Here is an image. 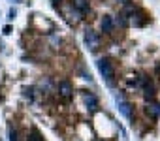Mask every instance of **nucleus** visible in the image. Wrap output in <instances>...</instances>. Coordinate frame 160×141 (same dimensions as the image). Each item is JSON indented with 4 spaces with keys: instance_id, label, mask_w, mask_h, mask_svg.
Returning <instances> with one entry per match:
<instances>
[{
    "instance_id": "nucleus-1",
    "label": "nucleus",
    "mask_w": 160,
    "mask_h": 141,
    "mask_svg": "<svg viewBox=\"0 0 160 141\" xmlns=\"http://www.w3.org/2000/svg\"><path fill=\"white\" fill-rule=\"evenodd\" d=\"M96 68H98L100 75L106 79V83H108L109 87H113V83H115V70H113L111 60H109V58H98V60H96Z\"/></svg>"
},
{
    "instance_id": "nucleus-2",
    "label": "nucleus",
    "mask_w": 160,
    "mask_h": 141,
    "mask_svg": "<svg viewBox=\"0 0 160 141\" xmlns=\"http://www.w3.org/2000/svg\"><path fill=\"white\" fill-rule=\"evenodd\" d=\"M115 102H117V109H119V113H121L124 119L132 120V105H130V102H126L122 94H115Z\"/></svg>"
},
{
    "instance_id": "nucleus-3",
    "label": "nucleus",
    "mask_w": 160,
    "mask_h": 141,
    "mask_svg": "<svg viewBox=\"0 0 160 141\" xmlns=\"http://www.w3.org/2000/svg\"><path fill=\"white\" fill-rule=\"evenodd\" d=\"M83 41H85V47L89 49V51H96L98 47H100V36L94 32V30H85V38H83Z\"/></svg>"
},
{
    "instance_id": "nucleus-4",
    "label": "nucleus",
    "mask_w": 160,
    "mask_h": 141,
    "mask_svg": "<svg viewBox=\"0 0 160 141\" xmlns=\"http://www.w3.org/2000/svg\"><path fill=\"white\" fill-rule=\"evenodd\" d=\"M124 19H126V25H132V27H143L147 23V17L134 8H130V17L124 15Z\"/></svg>"
},
{
    "instance_id": "nucleus-5",
    "label": "nucleus",
    "mask_w": 160,
    "mask_h": 141,
    "mask_svg": "<svg viewBox=\"0 0 160 141\" xmlns=\"http://www.w3.org/2000/svg\"><path fill=\"white\" fill-rule=\"evenodd\" d=\"M72 8L77 12V15H85L89 13V0H72Z\"/></svg>"
},
{
    "instance_id": "nucleus-6",
    "label": "nucleus",
    "mask_w": 160,
    "mask_h": 141,
    "mask_svg": "<svg viewBox=\"0 0 160 141\" xmlns=\"http://www.w3.org/2000/svg\"><path fill=\"white\" fill-rule=\"evenodd\" d=\"M113 27H115L113 17H111V15H104V19H102V32L111 34V32H113Z\"/></svg>"
},
{
    "instance_id": "nucleus-7",
    "label": "nucleus",
    "mask_w": 160,
    "mask_h": 141,
    "mask_svg": "<svg viewBox=\"0 0 160 141\" xmlns=\"http://www.w3.org/2000/svg\"><path fill=\"white\" fill-rule=\"evenodd\" d=\"M58 92H60L62 98H70V96L73 94V87H72L68 81H62V83L58 85Z\"/></svg>"
},
{
    "instance_id": "nucleus-8",
    "label": "nucleus",
    "mask_w": 160,
    "mask_h": 141,
    "mask_svg": "<svg viewBox=\"0 0 160 141\" xmlns=\"http://www.w3.org/2000/svg\"><path fill=\"white\" fill-rule=\"evenodd\" d=\"M141 83H143V90H145L143 94H145V98H147V100H152V98H154V87H152V83H149V81L143 79V77H141Z\"/></svg>"
},
{
    "instance_id": "nucleus-9",
    "label": "nucleus",
    "mask_w": 160,
    "mask_h": 141,
    "mask_svg": "<svg viewBox=\"0 0 160 141\" xmlns=\"http://www.w3.org/2000/svg\"><path fill=\"white\" fill-rule=\"evenodd\" d=\"M147 115H151L152 119H156V117H160V104H154V102H151V104H147Z\"/></svg>"
},
{
    "instance_id": "nucleus-10",
    "label": "nucleus",
    "mask_w": 160,
    "mask_h": 141,
    "mask_svg": "<svg viewBox=\"0 0 160 141\" xmlns=\"http://www.w3.org/2000/svg\"><path fill=\"white\" fill-rule=\"evenodd\" d=\"M83 98H85V104H87V107H89V109H92V111H94V109L98 107V100H96L91 92H85V94H83Z\"/></svg>"
},
{
    "instance_id": "nucleus-11",
    "label": "nucleus",
    "mask_w": 160,
    "mask_h": 141,
    "mask_svg": "<svg viewBox=\"0 0 160 141\" xmlns=\"http://www.w3.org/2000/svg\"><path fill=\"white\" fill-rule=\"evenodd\" d=\"M28 141H43V137L40 135L38 130H30V135H28Z\"/></svg>"
},
{
    "instance_id": "nucleus-12",
    "label": "nucleus",
    "mask_w": 160,
    "mask_h": 141,
    "mask_svg": "<svg viewBox=\"0 0 160 141\" xmlns=\"http://www.w3.org/2000/svg\"><path fill=\"white\" fill-rule=\"evenodd\" d=\"M25 98H28V100L34 98V89H32V87H30V89H25Z\"/></svg>"
},
{
    "instance_id": "nucleus-13",
    "label": "nucleus",
    "mask_w": 160,
    "mask_h": 141,
    "mask_svg": "<svg viewBox=\"0 0 160 141\" xmlns=\"http://www.w3.org/2000/svg\"><path fill=\"white\" fill-rule=\"evenodd\" d=\"M10 141H17V132L13 128H10Z\"/></svg>"
},
{
    "instance_id": "nucleus-14",
    "label": "nucleus",
    "mask_w": 160,
    "mask_h": 141,
    "mask_svg": "<svg viewBox=\"0 0 160 141\" xmlns=\"http://www.w3.org/2000/svg\"><path fill=\"white\" fill-rule=\"evenodd\" d=\"M15 15H17V13H15V10H10V19H13Z\"/></svg>"
},
{
    "instance_id": "nucleus-15",
    "label": "nucleus",
    "mask_w": 160,
    "mask_h": 141,
    "mask_svg": "<svg viewBox=\"0 0 160 141\" xmlns=\"http://www.w3.org/2000/svg\"><path fill=\"white\" fill-rule=\"evenodd\" d=\"M115 2H121V4H126V2H128V0H115Z\"/></svg>"
},
{
    "instance_id": "nucleus-16",
    "label": "nucleus",
    "mask_w": 160,
    "mask_h": 141,
    "mask_svg": "<svg viewBox=\"0 0 160 141\" xmlns=\"http://www.w3.org/2000/svg\"><path fill=\"white\" fill-rule=\"evenodd\" d=\"M51 2H53V4H60V2H62V0H51Z\"/></svg>"
},
{
    "instance_id": "nucleus-17",
    "label": "nucleus",
    "mask_w": 160,
    "mask_h": 141,
    "mask_svg": "<svg viewBox=\"0 0 160 141\" xmlns=\"http://www.w3.org/2000/svg\"><path fill=\"white\" fill-rule=\"evenodd\" d=\"M13 2H21V0H13Z\"/></svg>"
}]
</instances>
